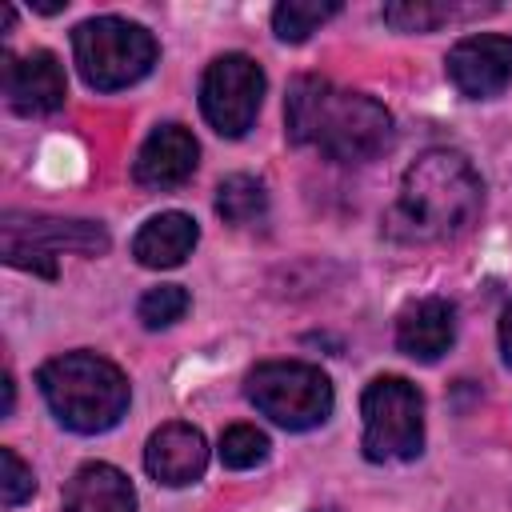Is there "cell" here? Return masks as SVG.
<instances>
[{
  "instance_id": "6da1fadb",
  "label": "cell",
  "mask_w": 512,
  "mask_h": 512,
  "mask_svg": "<svg viewBox=\"0 0 512 512\" xmlns=\"http://www.w3.org/2000/svg\"><path fill=\"white\" fill-rule=\"evenodd\" d=\"M284 124L292 144L316 148L340 164L372 160L392 140V116L380 100L336 88L324 76H296L288 84Z\"/></svg>"
},
{
  "instance_id": "7a4b0ae2",
  "label": "cell",
  "mask_w": 512,
  "mask_h": 512,
  "mask_svg": "<svg viewBox=\"0 0 512 512\" xmlns=\"http://www.w3.org/2000/svg\"><path fill=\"white\" fill-rule=\"evenodd\" d=\"M480 204L484 184L468 156L452 148H432L404 172L392 224L408 240H452L472 228Z\"/></svg>"
},
{
  "instance_id": "3957f363",
  "label": "cell",
  "mask_w": 512,
  "mask_h": 512,
  "mask_svg": "<svg viewBox=\"0 0 512 512\" xmlns=\"http://www.w3.org/2000/svg\"><path fill=\"white\" fill-rule=\"evenodd\" d=\"M52 416L72 432H108L128 408L124 372L96 352H64L36 372Z\"/></svg>"
},
{
  "instance_id": "277c9868",
  "label": "cell",
  "mask_w": 512,
  "mask_h": 512,
  "mask_svg": "<svg viewBox=\"0 0 512 512\" xmlns=\"http://www.w3.org/2000/svg\"><path fill=\"white\" fill-rule=\"evenodd\" d=\"M80 76L96 92H116L144 80L156 64V36L124 16H92L72 32Z\"/></svg>"
},
{
  "instance_id": "5b68a950",
  "label": "cell",
  "mask_w": 512,
  "mask_h": 512,
  "mask_svg": "<svg viewBox=\"0 0 512 512\" xmlns=\"http://www.w3.org/2000/svg\"><path fill=\"white\" fill-rule=\"evenodd\" d=\"M256 412L288 432H308L332 416V384L316 364L304 360H268L248 372L244 384Z\"/></svg>"
},
{
  "instance_id": "8992f818",
  "label": "cell",
  "mask_w": 512,
  "mask_h": 512,
  "mask_svg": "<svg viewBox=\"0 0 512 512\" xmlns=\"http://www.w3.org/2000/svg\"><path fill=\"white\" fill-rule=\"evenodd\" d=\"M364 456L372 464L416 460L424 448V396L404 376H376L364 396Z\"/></svg>"
},
{
  "instance_id": "52a82bcc",
  "label": "cell",
  "mask_w": 512,
  "mask_h": 512,
  "mask_svg": "<svg viewBox=\"0 0 512 512\" xmlns=\"http://www.w3.org/2000/svg\"><path fill=\"white\" fill-rule=\"evenodd\" d=\"M108 248V232L92 220H48V216H16L8 212L0 224V252L12 268H28L40 276H56L60 252L96 256Z\"/></svg>"
},
{
  "instance_id": "ba28073f",
  "label": "cell",
  "mask_w": 512,
  "mask_h": 512,
  "mask_svg": "<svg viewBox=\"0 0 512 512\" xmlns=\"http://www.w3.org/2000/svg\"><path fill=\"white\" fill-rule=\"evenodd\" d=\"M264 100V72L252 56H216L200 80V112L220 136H244Z\"/></svg>"
},
{
  "instance_id": "9c48e42d",
  "label": "cell",
  "mask_w": 512,
  "mask_h": 512,
  "mask_svg": "<svg viewBox=\"0 0 512 512\" xmlns=\"http://www.w3.org/2000/svg\"><path fill=\"white\" fill-rule=\"evenodd\" d=\"M448 76L468 100H488L512 80V36H464L448 52Z\"/></svg>"
},
{
  "instance_id": "30bf717a",
  "label": "cell",
  "mask_w": 512,
  "mask_h": 512,
  "mask_svg": "<svg viewBox=\"0 0 512 512\" xmlns=\"http://www.w3.org/2000/svg\"><path fill=\"white\" fill-rule=\"evenodd\" d=\"M4 96L20 116H48L64 104L68 80L52 52L36 48L24 56H4Z\"/></svg>"
},
{
  "instance_id": "8fae6325",
  "label": "cell",
  "mask_w": 512,
  "mask_h": 512,
  "mask_svg": "<svg viewBox=\"0 0 512 512\" xmlns=\"http://www.w3.org/2000/svg\"><path fill=\"white\" fill-rule=\"evenodd\" d=\"M144 468L156 484L164 488H184V484H196L208 468V444L200 436V428L192 424H164L148 436V448H144Z\"/></svg>"
},
{
  "instance_id": "7c38bea8",
  "label": "cell",
  "mask_w": 512,
  "mask_h": 512,
  "mask_svg": "<svg viewBox=\"0 0 512 512\" xmlns=\"http://www.w3.org/2000/svg\"><path fill=\"white\" fill-rule=\"evenodd\" d=\"M196 156H200V148H196V140H192V132L188 128H180V124H160V128H152V136L140 144V152H136V164H132V176H136V184H144V188H180L192 172H196Z\"/></svg>"
},
{
  "instance_id": "4fadbf2b",
  "label": "cell",
  "mask_w": 512,
  "mask_h": 512,
  "mask_svg": "<svg viewBox=\"0 0 512 512\" xmlns=\"http://www.w3.org/2000/svg\"><path fill=\"white\" fill-rule=\"evenodd\" d=\"M456 340V308L444 296H424L408 304L396 320V348L412 360H440Z\"/></svg>"
},
{
  "instance_id": "5bb4252c",
  "label": "cell",
  "mask_w": 512,
  "mask_h": 512,
  "mask_svg": "<svg viewBox=\"0 0 512 512\" xmlns=\"http://www.w3.org/2000/svg\"><path fill=\"white\" fill-rule=\"evenodd\" d=\"M200 240V228L188 212H160L144 220V228L132 236V256L144 268H176L192 256Z\"/></svg>"
},
{
  "instance_id": "9a60e30c",
  "label": "cell",
  "mask_w": 512,
  "mask_h": 512,
  "mask_svg": "<svg viewBox=\"0 0 512 512\" xmlns=\"http://www.w3.org/2000/svg\"><path fill=\"white\" fill-rule=\"evenodd\" d=\"M64 512H136V492L128 476L112 464H84L64 488Z\"/></svg>"
},
{
  "instance_id": "2e32d148",
  "label": "cell",
  "mask_w": 512,
  "mask_h": 512,
  "mask_svg": "<svg viewBox=\"0 0 512 512\" xmlns=\"http://www.w3.org/2000/svg\"><path fill=\"white\" fill-rule=\"evenodd\" d=\"M216 212H220L224 224H236V228L256 224L268 212V192L256 176H244V172L224 176L220 188H216Z\"/></svg>"
},
{
  "instance_id": "e0dca14e",
  "label": "cell",
  "mask_w": 512,
  "mask_h": 512,
  "mask_svg": "<svg viewBox=\"0 0 512 512\" xmlns=\"http://www.w3.org/2000/svg\"><path fill=\"white\" fill-rule=\"evenodd\" d=\"M340 12L336 0H284L272 8V32L284 44H300L308 40L324 20H332Z\"/></svg>"
},
{
  "instance_id": "ac0fdd59",
  "label": "cell",
  "mask_w": 512,
  "mask_h": 512,
  "mask_svg": "<svg viewBox=\"0 0 512 512\" xmlns=\"http://www.w3.org/2000/svg\"><path fill=\"white\" fill-rule=\"evenodd\" d=\"M456 16L452 4H432V0H396L384 4V24H392L396 32H432L440 24H448Z\"/></svg>"
},
{
  "instance_id": "d6986e66",
  "label": "cell",
  "mask_w": 512,
  "mask_h": 512,
  "mask_svg": "<svg viewBox=\"0 0 512 512\" xmlns=\"http://www.w3.org/2000/svg\"><path fill=\"white\" fill-rule=\"evenodd\" d=\"M264 456H268V436L260 428H252V424L224 428V436H220V464L224 468L244 472V468H256Z\"/></svg>"
},
{
  "instance_id": "ffe728a7",
  "label": "cell",
  "mask_w": 512,
  "mask_h": 512,
  "mask_svg": "<svg viewBox=\"0 0 512 512\" xmlns=\"http://www.w3.org/2000/svg\"><path fill=\"white\" fill-rule=\"evenodd\" d=\"M188 312V292L180 284H160V288H148L136 304V316L144 320V328H168L176 324L180 316Z\"/></svg>"
},
{
  "instance_id": "44dd1931",
  "label": "cell",
  "mask_w": 512,
  "mask_h": 512,
  "mask_svg": "<svg viewBox=\"0 0 512 512\" xmlns=\"http://www.w3.org/2000/svg\"><path fill=\"white\" fill-rule=\"evenodd\" d=\"M32 492H36L32 468H28L12 448H0V504L12 512V508H20L24 500H32Z\"/></svg>"
},
{
  "instance_id": "7402d4cb",
  "label": "cell",
  "mask_w": 512,
  "mask_h": 512,
  "mask_svg": "<svg viewBox=\"0 0 512 512\" xmlns=\"http://www.w3.org/2000/svg\"><path fill=\"white\" fill-rule=\"evenodd\" d=\"M500 348H504V360L512 364V304H508L504 316H500Z\"/></svg>"
},
{
  "instance_id": "603a6c76",
  "label": "cell",
  "mask_w": 512,
  "mask_h": 512,
  "mask_svg": "<svg viewBox=\"0 0 512 512\" xmlns=\"http://www.w3.org/2000/svg\"><path fill=\"white\" fill-rule=\"evenodd\" d=\"M12 404H16V384H12V376H4V416L12 412Z\"/></svg>"
},
{
  "instance_id": "cb8c5ba5",
  "label": "cell",
  "mask_w": 512,
  "mask_h": 512,
  "mask_svg": "<svg viewBox=\"0 0 512 512\" xmlns=\"http://www.w3.org/2000/svg\"><path fill=\"white\" fill-rule=\"evenodd\" d=\"M312 512H336V508H312Z\"/></svg>"
}]
</instances>
